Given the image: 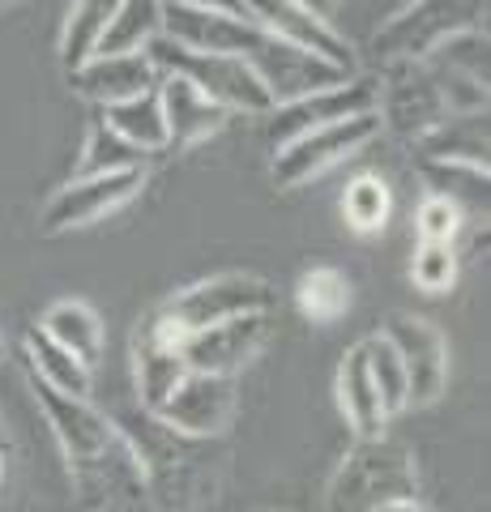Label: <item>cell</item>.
Listing matches in <instances>:
<instances>
[{
  "instance_id": "1",
  "label": "cell",
  "mask_w": 491,
  "mask_h": 512,
  "mask_svg": "<svg viewBox=\"0 0 491 512\" xmlns=\"http://www.w3.org/2000/svg\"><path fill=\"white\" fill-rule=\"evenodd\" d=\"M120 436L129 440L146 495L163 512H193L210 504L218 487H223V453H214V440L205 436H184L158 414L141 410L120 419Z\"/></svg>"
},
{
  "instance_id": "2",
  "label": "cell",
  "mask_w": 491,
  "mask_h": 512,
  "mask_svg": "<svg viewBox=\"0 0 491 512\" xmlns=\"http://www.w3.org/2000/svg\"><path fill=\"white\" fill-rule=\"evenodd\" d=\"M419 495V474L410 448L380 436H363L351 444L342 466L329 478L325 508L329 512H380L398 500H415Z\"/></svg>"
},
{
  "instance_id": "3",
  "label": "cell",
  "mask_w": 491,
  "mask_h": 512,
  "mask_svg": "<svg viewBox=\"0 0 491 512\" xmlns=\"http://www.w3.org/2000/svg\"><path fill=\"white\" fill-rule=\"evenodd\" d=\"M146 56L154 60L158 73H176L184 82H193L205 99H214L223 111H240V116H269L274 99L261 86V77L252 73V64L240 56H218V52H193L184 43H171L167 35H158Z\"/></svg>"
},
{
  "instance_id": "4",
  "label": "cell",
  "mask_w": 491,
  "mask_h": 512,
  "mask_svg": "<svg viewBox=\"0 0 491 512\" xmlns=\"http://www.w3.org/2000/svg\"><path fill=\"white\" fill-rule=\"evenodd\" d=\"M483 0H410L372 35L368 52L376 64H419L457 30L479 26Z\"/></svg>"
},
{
  "instance_id": "5",
  "label": "cell",
  "mask_w": 491,
  "mask_h": 512,
  "mask_svg": "<svg viewBox=\"0 0 491 512\" xmlns=\"http://www.w3.org/2000/svg\"><path fill=\"white\" fill-rule=\"evenodd\" d=\"M380 137V120L376 111L368 116H351V120H338V124H321V128H308L291 141L274 146V158H269V180L274 188H304L316 175H325L329 167L355 158L363 146H372Z\"/></svg>"
},
{
  "instance_id": "6",
  "label": "cell",
  "mask_w": 491,
  "mask_h": 512,
  "mask_svg": "<svg viewBox=\"0 0 491 512\" xmlns=\"http://www.w3.org/2000/svg\"><path fill=\"white\" fill-rule=\"evenodd\" d=\"M453 107L440 90L436 73L427 69V60L419 64H385L376 82V120L389 128L398 141L415 146L419 137H427L440 120H449Z\"/></svg>"
},
{
  "instance_id": "7",
  "label": "cell",
  "mask_w": 491,
  "mask_h": 512,
  "mask_svg": "<svg viewBox=\"0 0 491 512\" xmlns=\"http://www.w3.org/2000/svg\"><path fill=\"white\" fill-rule=\"evenodd\" d=\"M274 308V286L257 274H218V278H205L193 282L188 291L171 295L163 308L171 325L184 333H197V329H210V325H223V320L235 316H257Z\"/></svg>"
},
{
  "instance_id": "8",
  "label": "cell",
  "mask_w": 491,
  "mask_h": 512,
  "mask_svg": "<svg viewBox=\"0 0 491 512\" xmlns=\"http://www.w3.org/2000/svg\"><path fill=\"white\" fill-rule=\"evenodd\" d=\"M380 338L393 346L406 372V406H432L449 384V342L432 320L393 312L380 325Z\"/></svg>"
},
{
  "instance_id": "9",
  "label": "cell",
  "mask_w": 491,
  "mask_h": 512,
  "mask_svg": "<svg viewBox=\"0 0 491 512\" xmlns=\"http://www.w3.org/2000/svg\"><path fill=\"white\" fill-rule=\"evenodd\" d=\"M141 184H146V171H107V175H73L65 188H56L47 197L43 214H39V231L43 235H60V231H77L90 227L107 214H116L120 205H129Z\"/></svg>"
},
{
  "instance_id": "10",
  "label": "cell",
  "mask_w": 491,
  "mask_h": 512,
  "mask_svg": "<svg viewBox=\"0 0 491 512\" xmlns=\"http://www.w3.org/2000/svg\"><path fill=\"white\" fill-rule=\"evenodd\" d=\"M30 393H35L43 419H47V427H52L60 453H65V461H69V474L90 466L94 457H103L107 448L116 444V436H120L116 423L107 419L90 397H69V393H60V389H52V384H43L35 376H30Z\"/></svg>"
},
{
  "instance_id": "11",
  "label": "cell",
  "mask_w": 491,
  "mask_h": 512,
  "mask_svg": "<svg viewBox=\"0 0 491 512\" xmlns=\"http://www.w3.org/2000/svg\"><path fill=\"white\" fill-rule=\"evenodd\" d=\"M248 64H252V73L261 77V86L269 90L274 107L304 99V94H316V90H329L351 77L346 69H338V64H329L325 56L304 52V47H295V43H282L274 35L257 39V47L248 52Z\"/></svg>"
},
{
  "instance_id": "12",
  "label": "cell",
  "mask_w": 491,
  "mask_h": 512,
  "mask_svg": "<svg viewBox=\"0 0 491 512\" xmlns=\"http://www.w3.org/2000/svg\"><path fill=\"white\" fill-rule=\"evenodd\" d=\"M376 111V77H359L351 73L346 82L329 86V90H316L304 94V99H291V103H278L274 111L265 116L269 128V146H282L308 128H321V124H338V120H351V116H368Z\"/></svg>"
},
{
  "instance_id": "13",
  "label": "cell",
  "mask_w": 491,
  "mask_h": 512,
  "mask_svg": "<svg viewBox=\"0 0 491 512\" xmlns=\"http://www.w3.org/2000/svg\"><path fill=\"white\" fill-rule=\"evenodd\" d=\"M240 9L265 35L295 43V47H304V52H316L329 64H338V69L355 73V52H351V43H346V35L329 18L312 13L304 0H240Z\"/></svg>"
},
{
  "instance_id": "14",
  "label": "cell",
  "mask_w": 491,
  "mask_h": 512,
  "mask_svg": "<svg viewBox=\"0 0 491 512\" xmlns=\"http://www.w3.org/2000/svg\"><path fill=\"white\" fill-rule=\"evenodd\" d=\"M180 329L163 312H146L133 333V384H137V406L158 410L176 393V384L188 376V363L180 355Z\"/></svg>"
},
{
  "instance_id": "15",
  "label": "cell",
  "mask_w": 491,
  "mask_h": 512,
  "mask_svg": "<svg viewBox=\"0 0 491 512\" xmlns=\"http://www.w3.org/2000/svg\"><path fill=\"white\" fill-rule=\"evenodd\" d=\"M269 342V312L257 316H235L223 325L184 333L180 355L188 363V372H205V376H235L240 367L257 359V350Z\"/></svg>"
},
{
  "instance_id": "16",
  "label": "cell",
  "mask_w": 491,
  "mask_h": 512,
  "mask_svg": "<svg viewBox=\"0 0 491 512\" xmlns=\"http://www.w3.org/2000/svg\"><path fill=\"white\" fill-rule=\"evenodd\" d=\"M235 406H240V393H235V376H205V372H188L176 393L167 397L154 414L163 423H171L184 436H223L235 419Z\"/></svg>"
},
{
  "instance_id": "17",
  "label": "cell",
  "mask_w": 491,
  "mask_h": 512,
  "mask_svg": "<svg viewBox=\"0 0 491 512\" xmlns=\"http://www.w3.org/2000/svg\"><path fill=\"white\" fill-rule=\"evenodd\" d=\"M73 94H82L94 107H112L124 103L133 94H146L158 86V69L146 52H129V56H90L86 64H77L69 73Z\"/></svg>"
},
{
  "instance_id": "18",
  "label": "cell",
  "mask_w": 491,
  "mask_h": 512,
  "mask_svg": "<svg viewBox=\"0 0 491 512\" xmlns=\"http://www.w3.org/2000/svg\"><path fill=\"white\" fill-rule=\"evenodd\" d=\"M158 103H163L167 150L201 146L205 137H214L231 120V111H223L214 99H205L193 82H184L176 73H158Z\"/></svg>"
},
{
  "instance_id": "19",
  "label": "cell",
  "mask_w": 491,
  "mask_h": 512,
  "mask_svg": "<svg viewBox=\"0 0 491 512\" xmlns=\"http://www.w3.org/2000/svg\"><path fill=\"white\" fill-rule=\"evenodd\" d=\"M334 393H338V410L346 427L355 431V440L363 436H380L385 431V410H380V397H376V384L368 376V359H363V346H351L338 363V380H334Z\"/></svg>"
},
{
  "instance_id": "20",
  "label": "cell",
  "mask_w": 491,
  "mask_h": 512,
  "mask_svg": "<svg viewBox=\"0 0 491 512\" xmlns=\"http://www.w3.org/2000/svg\"><path fill=\"white\" fill-rule=\"evenodd\" d=\"M419 158H436V163H470V167H487V111H457V116L440 120L432 133L415 141Z\"/></svg>"
},
{
  "instance_id": "21",
  "label": "cell",
  "mask_w": 491,
  "mask_h": 512,
  "mask_svg": "<svg viewBox=\"0 0 491 512\" xmlns=\"http://www.w3.org/2000/svg\"><path fill=\"white\" fill-rule=\"evenodd\" d=\"M35 329L43 338H52L60 350H69L73 359H82L86 367L103 359V320L82 299H56Z\"/></svg>"
},
{
  "instance_id": "22",
  "label": "cell",
  "mask_w": 491,
  "mask_h": 512,
  "mask_svg": "<svg viewBox=\"0 0 491 512\" xmlns=\"http://www.w3.org/2000/svg\"><path fill=\"white\" fill-rule=\"evenodd\" d=\"M22 355H26V367H30V376H35V380L52 384V389L69 393V397H90L94 367H86L82 359H73L69 350H60L52 338H43L39 329H26Z\"/></svg>"
},
{
  "instance_id": "23",
  "label": "cell",
  "mask_w": 491,
  "mask_h": 512,
  "mask_svg": "<svg viewBox=\"0 0 491 512\" xmlns=\"http://www.w3.org/2000/svg\"><path fill=\"white\" fill-rule=\"evenodd\" d=\"M163 35V0H120L94 56H129Z\"/></svg>"
},
{
  "instance_id": "24",
  "label": "cell",
  "mask_w": 491,
  "mask_h": 512,
  "mask_svg": "<svg viewBox=\"0 0 491 512\" xmlns=\"http://www.w3.org/2000/svg\"><path fill=\"white\" fill-rule=\"evenodd\" d=\"M103 120L141 154L167 150V124H163V103H158V86L146 94H133V99H124V103L103 107Z\"/></svg>"
},
{
  "instance_id": "25",
  "label": "cell",
  "mask_w": 491,
  "mask_h": 512,
  "mask_svg": "<svg viewBox=\"0 0 491 512\" xmlns=\"http://www.w3.org/2000/svg\"><path fill=\"white\" fill-rule=\"evenodd\" d=\"M419 175L427 180V192H432V197H445L462 214H483L487 218V167L419 158Z\"/></svg>"
},
{
  "instance_id": "26",
  "label": "cell",
  "mask_w": 491,
  "mask_h": 512,
  "mask_svg": "<svg viewBox=\"0 0 491 512\" xmlns=\"http://www.w3.org/2000/svg\"><path fill=\"white\" fill-rule=\"evenodd\" d=\"M116 5L120 0H73L65 30H60V64H65V73H73L77 64H86L99 52V39L107 22H112Z\"/></svg>"
},
{
  "instance_id": "27",
  "label": "cell",
  "mask_w": 491,
  "mask_h": 512,
  "mask_svg": "<svg viewBox=\"0 0 491 512\" xmlns=\"http://www.w3.org/2000/svg\"><path fill=\"white\" fill-rule=\"evenodd\" d=\"M295 303L312 325H334V320H342L346 308H351V282H346V274H338V269L316 265L295 282Z\"/></svg>"
},
{
  "instance_id": "28",
  "label": "cell",
  "mask_w": 491,
  "mask_h": 512,
  "mask_svg": "<svg viewBox=\"0 0 491 512\" xmlns=\"http://www.w3.org/2000/svg\"><path fill=\"white\" fill-rule=\"evenodd\" d=\"M393 210V197H389V184L380 175H355L342 192V218L355 235H376L385 231Z\"/></svg>"
},
{
  "instance_id": "29",
  "label": "cell",
  "mask_w": 491,
  "mask_h": 512,
  "mask_svg": "<svg viewBox=\"0 0 491 512\" xmlns=\"http://www.w3.org/2000/svg\"><path fill=\"white\" fill-rule=\"evenodd\" d=\"M107 171H146V154L129 146L107 120H94L86 146H82L77 175H107Z\"/></svg>"
},
{
  "instance_id": "30",
  "label": "cell",
  "mask_w": 491,
  "mask_h": 512,
  "mask_svg": "<svg viewBox=\"0 0 491 512\" xmlns=\"http://www.w3.org/2000/svg\"><path fill=\"white\" fill-rule=\"evenodd\" d=\"M487 47H491L487 43V30L483 26H470V30H457L453 39H445L427 60L440 64V69H449V73H457L462 82H474V86L487 90V82H491Z\"/></svg>"
},
{
  "instance_id": "31",
  "label": "cell",
  "mask_w": 491,
  "mask_h": 512,
  "mask_svg": "<svg viewBox=\"0 0 491 512\" xmlns=\"http://www.w3.org/2000/svg\"><path fill=\"white\" fill-rule=\"evenodd\" d=\"M363 359H368V376L376 384V397H380V410H385V419H393V414L406 410V372L398 355H393V346L380 338V333H372V338H363Z\"/></svg>"
},
{
  "instance_id": "32",
  "label": "cell",
  "mask_w": 491,
  "mask_h": 512,
  "mask_svg": "<svg viewBox=\"0 0 491 512\" xmlns=\"http://www.w3.org/2000/svg\"><path fill=\"white\" fill-rule=\"evenodd\" d=\"M410 282L427 295H445L457 282V248L453 244H419L410 256Z\"/></svg>"
},
{
  "instance_id": "33",
  "label": "cell",
  "mask_w": 491,
  "mask_h": 512,
  "mask_svg": "<svg viewBox=\"0 0 491 512\" xmlns=\"http://www.w3.org/2000/svg\"><path fill=\"white\" fill-rule=\"evenodd\" d=\"M462 227H466V214L457 210V205H449L445 197H432V192H427L419 214H415L419 244H453V239L462 235Z\"/></svg>"
},
{
  "instance_id": "34",
  "label": "cell",
  "mask_w": 491,
  "mask_h": 512,
  "mask_svg": "<svg viewBox=\"0 0 491 512\" xmlns=\"http://www.w3.org/2000/svg\"><path fill=\"white\" fill-rule=\"evenodd\" d=\"M167 5H193V9H214V13H240V18H244L240 0H167Z\"/></svg>"
},
{
  "instance_id": "35",
  "label": "cell",
  "mask_w": 491,
  "mask_h": 512,
  "mask_svg": "<svg viewBox=\"0 0 491 512\" xmlns=\"http://www.w3.org/2000/svg\"><path fill=\"white\" fill-rule=\"evenodd\" d=\"M304 5H308L312 13H321V18L334 22V18H338V9L346 5V0H304Z\"/></svg>"
},
{
  "instance_id": "36",
  "label": "cell",
  "mask_w": 491,
  "mask_h": 512,
  "mask_svg": "<svg viewBox=\"0 0 491 512\" xmlns=\"http://www.w3.org/2000/svg\"><path fill=\"white\" fill-rule=\"evenodd\" d=\"M380 512H427L419 500H398V504H389V508H380Z\"/></svg>"
},
{
  "instance_id": "37",
  "label": "cell",
  "mask_w": 491,
  "mask_h": 512,
  "mask_svg": "<svg viewBox=\"0 0 491 512\" xmlns=\"http://www.w3.org/2000/svg\"><path fill=\"white\" fill-rule=\"evenodd\" d=\"M5 448H9V440H5V427H0V453H5Z\"/></svg>"
},
{
  "instance_id": "38",
  "label": "cell",
  "mask_w": 491,
  "mask_h": 512,
  "mask_svg": "<svg viewBox=\"0 0 491 512\" xmlns=\"http://www.w3.org/2000/svg\"><path fill=\"white\" fill-rule=\"evenodd\" d=\"M0 474H5V453H0Z\"/></svg>"
},
{
  "instance_id": "39",
  "label": "cell",
  "mask_w": 491,
  "mask_h": 512,
  "mask_svg": "<svg viewBox=\"0 0 491 512\" xmlns=\"http://www.w3.org/2000/svg\"><path fill=\"white\" fill-rule=\"evenodd\" d=\"M0 355H5V342H0Z\"/></svg>"
},
{
  "instance_id": "40",
  "label": "cell",
  "mask_w": 491,
  "mask_h": 512,
  "mask_svg": "<svg viewBox=\"0 0 491 512\" xmlns=\"http://www.w3.org/2000/svg\"><path fill=\"white\" fill-rule=\"evenodd\" d=\"M0 5H9V0H0Z\"/></svg>"
}]
</instances>
